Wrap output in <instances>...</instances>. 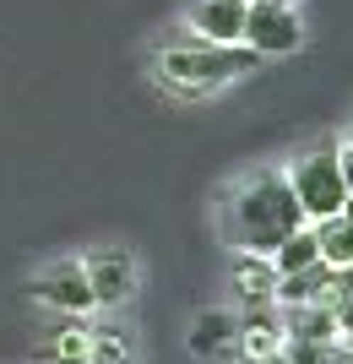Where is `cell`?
<instances>
[{
  "instance_id": "22",
  "label": "cell",
  "mask_w": 353,
  "mask_h": 364,
  "mask_svg": "<svg viewBox=\"0 0 353 364\" xmlns=\"http://www.w3.org/2000/svg\"><path fill=\"white\" fill-rule=\"evenodd\" d=\"M348 141H353V125H348Z\"/></svg>"
},
{
  "instance_id": "2",
  "label": "cell",
  "mask_w": 353,
  "mask_h": 364,
  "mask_svg": "<svg viewBox=\"0 0 353 364\" xmlns=\"http://www.w3.org/2000/svg\"><path fill=\"white\" fill-rule=\"evenodd\" d=\"M158 76L180 92H212L223 82L245 71H261V55H250L245 44H207V38H185V44L158 49Z\"/></svg>"
},
{
  "instance_id": "10",
  "label": "cell",
  "mask_w": 353,
  "mask_h": 364,
  "mask_svg": "<svg viewBox=\"0 0 353 364\" xmlns=\"http://www.w3.org/2000/svg\"><path fill=\"white\" fill-rule=\"evenodd\" d=\"M332 283H337V267H326V261H310L299 272H277L272 304H315L332 294Z\"/></svg>"
},
{
  "instance_id": "5",
  "label": "cell",
  "mask_w": 353,
  "mask_h": 364,
  "mask_svg": "<svg viewBox=\"0 0 353 364\" xmlns=\"http://www.w3.org/2000/svg\"><path fill=\"white\" fill-rule=\"evenodd\" d=\"M82 272H87V289H92V304L98 310H114V304H125L131 294H136V256L131 250H92L87 261H82Z\"/></svg>"
},
{
  "instance_id": "3",
  "label": "cell",
  "mask_w": 353,
  "mask_h": 364,
  "mask_svg": "<svg viewBox=\"0 0 353 364\" xmlns=\"http://www.w3.org/2000/svg\"><path fill=\"white\" fill-rule=\"evenodd\" d=\"M288 185H293V196H299V207H305L310 223H315V218H337L342 213V196H348L342 168H337V152H332V147L305 152V158L293 164Z\"/></svg>"
},
{
  "instance_id": "16",
  "label": "cell",
  "mask_w": 353,
  "mask_h": 364,
  "mask_svg": "<svg viewBox=\"0 0 353 364\" xmlns=\"http://www.w3.org/2000/svg\"><path fill=\"white\" fill-rule=\"evenodd\" d=\"M326 304H332V316H337V332L353 337V267H342V272H337V283H332Z\"/></svg>"
},
{
  "instance_id": "12",
  "label": "cell",
  "mask_w": 353,
  "mask_h": 364,
  "mask_svg": "<svg viewBox=\"0 0 353 364\" xmlns=\"http://www.w3.org/2000/svg\"><path fill=\"white\" fill-rule=\"evenodd\" d=\"M277 348H283V316H277V304H250V316H239V353L266 359Z\"/></svg>"
},
{
  "instance_id": "7",
  "label": "cell",
  "mask_w": 353,
  "mask_h": 364,
  "mask_svg": "<svg viewBox=\"0 0 353 364\" xmlns=\"http://www.w3.org/2000/svg\"><path fill=\"white\" fill-rule=\"evenodd\" d=\"M245 0H190V28L207 44H239L245 33Z\"/></svg>"
},
{
  "instance_id": "1",
  "label": "cell",
  "mask_w": 353,
  "mask_h": 364,
  "mask_svg": "<svg viewBox=\"0 0 353 364\" xmlns=\"http://www.w3.org/2000/svg\"><path fill=\"white\" fill-rule=\"evenodd\" d=\"M305 207H299V196H293L288 174H277V168H266V174H250L245 185H239V196H234V228H239V245L245 250H256V256H272L277 245L288 240L293 228H305Z\"/></svg>"
},
{
  "instance_id": "14",
  "label": "cell",
  "mask_w": 353,
  "mask_h": 364,
  "mask_svg": "<svg viewBox=\"0 0 353 364\" xmlns=\"http://www.w3.org/2000/svg\"><path fill=\"white\" fill-rule=\"evenodd\" d=\"M136 348L120 326H87V364H131Z\"/></svg>"
},
{
  "instance_id": "17",
  "label": "cell",
  "mask_w": 353,
  "mask_h": 364,
  "mask_svg": "<svg viewBox=\"0 0 353 364\" xmlns=\"http://www.w3.org/2000/svg\"><path fill=\"white\" fill-rule=\"evenodd\" d=\"M49 359H55V364H87V326H60Z\"/></svg>"
},
{
  "instance_id": "11",
  "label": "cell",
  "mask_w": 353,
  "mask_h": 364,
  "mask_svg": "<svg viewBox=\"0 0 353 364\" xmlns=\"http://www.w3.org/2000/svg\"><path fill=\"white\" fill-rule=\"evenodd\" d=\"M229 283H234V294H239L245 304H272V294H277V267H272V256H256V250L234 256Z\"/></svg>"
},
{
  "instance_id": "15",
  "label": "cell",
  "mask_w": 353,
  "mask_h": 364,
  "mask_svg": "<svg viewBox=\"0 0 353 364\" xmlns=\"http://www.w3.org/2000/svg\"><path fill=\"white\" fill-rule=\"evenodd\" d=\"M310 261H321V250H315V228H293L288 240L272 250V267L277 272H299V267H310Z\"/></svg>"
},
{
  "instance_id": "20",
  "label": "cell",
  "mask_w": 353,
  "mask_h": 364,
  "mask_svg": "<svg viewBox=\"0 0 353 364\" xmlns=\"http://www.w3.org/2000/svg\"><path fill=\"white\" fill-rule=\"evenodd\" d=\"M245 6H299V0H245Z\"/></svg>"
},
{
  "instance_id": "4",
  "label": "cell",
  "mask_w": 353,
  "mask_h": 364,
  "mask_svg": "<svg viewBox=\"0 0 353 364\" xmlns=\"http://www.w3.org/2000/svg\"><path fill=\"white\" fill-rule=\"evenodd\" d=\"M239 44L250 55H261V60H277V55H293V49L305 44V22H299L293 6H250Z\"/></svg>"
},
{
  "instance_id": "6",
  "label": "cell",
  "mask_w": 353,
  "mask_h": 364,
  "mask_svg": "<svg viewBox=\"0 0 353 364\" xmlns=\"http://www.w3.org/2000/svg\"><path fill=\"white\" fill-rule=\"evenodd\" d=\"M28 289H33L38 304L60 310V316H87V310H98V304H92V289H87V272H82L77 261H60V267L38 272Z\"/></svg>"
},
{
  "instance_id": "8",
  "label": "cell",
  "mask_w": 353,
  "mask_h": 364,
  "mask_svg": "<svg viewBox=\"0 0 353 364\" xmlns=\"http://www.w3.org/2000/svg\"><path fill=\"white\" fill-rule=\"evenodd\" d=\"M277 316H283V343H337V316H332V304L315 299V304H277Z\"/></svg>"
},
{
  "instance_id": "18",
  "label": "cell",
  "mask_w": 353,
  "mask_h": 364,
  "mask_svg": "<svg viewBox=\"0 0 353 364\" xmlns=\"http://www.w3.org/2000/svg\"><path fill=\"white\" fill-rule=\"evenodd\" d=\"M337 168H342V185L353 191V141H348V147H337Z\"/></svg>"
},
{
  "instance_id": "13",
  "label": "cell",
  "mask_w": 353,
  "mask_h": 364,
  "mask_svg": "<svg viewBox=\"0 0 353 364\" xmlns=\"http://www.w3.org/2000/svg\"><path fill=\"white\" fill-rule=\"evenodd\" d=\"M310 228H315V250H321L326 267H337V272L353 267V223H348V218H342V213L337 218H315Z\"/></svg>"
},
{
  "instance_id": "19",
  "label": "cell",
  "mask_w": 353,
  "mask_h": 364,
  "mask_svg": "<svg viewBox=\"0 0 353 364\" xmlns=\"http://www.w3.org/2000/svg\"><path fill=\"white\" fill-rule=\"evenodd\" d=\"M250 364H293V359H288L283 348H277V353H266V359H250Z\"/></svg>"
},
{
  "instance_id": "9",
  "label": "cell",
  "mask_w": 353,
  "mask_h": 364,
  "mask_svg": "<svg viewBox=\"0 0 353 364\" xmlns=\"http://www.w3.org/2000/svg\"><path fill=\"white\" fill-rule=\"evenodd\" d=\"M190 353H201V359H229V353H239V316H229V310H201V316L190 321Z\"/></svg>"
},
{
  "instance_id": "21",
  "label": "cell",
  "mask_w": 353,
  "mask_h": 364,
  "mask_svg": "<svg viewBox=\"0 0 353 364\" xmlns=\"http://www.w3.org/2000/svg\"><path fill=\"white\" fill-rule=\"evenodd\" d=\"M342 218H348V223H353V191H348V196H342Z\"/></svg>"
}]
</instances>
